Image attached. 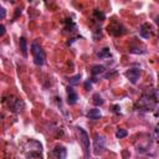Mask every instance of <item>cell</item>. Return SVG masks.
<instances>
[{
  "label": "cell",
  "instance_id": "obj_11",
  "mask_svg": "<svg viewBox=\"0 0 159 159\" xmlns=\"http://www.w3.org/2000/svg\"><path fill=\"white\" fill-rule=\"evenodd\" d=\"M87 117H88V118H91V119H98V118L101 117V111H99L98 108H94V109H91V111L88 112V114H87Z\"/></svg>",
  "mask_w": 159,
  "mask_h": 159
},
{
  "label": "cell",
  "instance_id": "obj_15",
  "mask_svg": "<svg viewBox=\"0 0 159 159\" xmlns=\"http://www.w3.org/2000/svg\"><path fill=\"white\" fill-rule=\"evenodd\" d=\"M93 15H94V17L97 19V20H99V21H103L104 20V14L102 12V11H99V10H94L93 11Z\"/></svg>",
  "mask_w": 159,
  "mask_h": 159
},
{
  "label": "cell",
  "instance_id": "obj_5",
  "mask_svg": "<svg viewBox=\"0 0 159 159\" xmlns=\"http://www.w3.org/2000/svg\"><path fill=\"white\" fill-rule=\"evenodd\" d=\"M125 76L130 81V83H137L139 76H140V70L139 68H129L127 72H125Z\"/></svg>",
  "mask_w": 159,
  "mask_h": 159
},
{
  "label": "cell",
  "instance_id": "obj_12",
  "mask_svg": "<svg viewBox=\"0 0 159 159\" xmlns=\"http://www.w3.org/2000/svg\"><path fill=\"white\" fill-rule=\"evenodd\" d=\"M103 72H104V66H102V65H96V66H93L92 70H91V73H92L93 76H97V75L103 73Z\"/></svg>",
  "mask_w": 159,
  "mask_h": 159
},
{
  "label": "cell",
  "instance_id": "obj_14",
  "mask_svg": "<svg viewBox=\"0 0 159 159\" xmlns=\"http://www.w3.org/2000/svg\"><path fill=\"white\" fill-rule=\"evenodd\" d=\"M93 103H94V106H102L104 103V101L102 99V97L98 93H94L93 94Z\"/></svg>",
  "mask_w": 159,
  "mask_h": 159
},
{
  "label": "cell",
  "instance_id": "obj_7",
  "mask_svg": "<svg viewBox=\"0 0 159 159\" xmlns=\"http://www.w3.org/2000/svg\"><path fill=\"white\" fill-rule=\"evenodd\" d=\"M119 29H123L122 27V25L120 24H118V22H112L109 26H108V31L112 34V35H114V36H118V35H122V32L119 31Z\"/></svg>",
  "mask_w": 159,
  "mask_h": 159
},
{
  "label": "cell",
  "instance_id": "obj_17",
  "mask_svg": "<svg viewBox=\"0 0 159 159\" xmlns=\"http://www.w3.org/2000/svg\"><path fill=\"white\" fill-rule=\"evenodd\" d=\"M127 130L125 129H118L117 132H116V137L117 138H124V137H127Z\"/></svg>",
  "mask_w": 159,
  "mask_h": 159
},
{
  "label": "cell",
  "instance_id": "obj_16",
  "mask_svg": "<svg viewBox=\"0 0 159 159\" xmlns=\"http://www.w3.org/2000/svg\"><path fill=\"white\" fill-rule=\"evenodd\" d=\"M80 80H81V75H76V76H73V77L70 80V84H71V86H76V84L80 82Z\"/></svg>",
  "mask_w": 159,
  "mask_h": 159
},
{
  "label": "cell",
  "instance_id": "obj_6",
  "mask_svg": "<svg viewBox=\"0 0 159 159\" xmlns=\"http://www.w3.org/2000/svg\"><path fill=\"white\" fill-rule=\"evenodd\" d=\"M52 155H53L55 159H65L66 155H67L66 148H65V147H56V148L52 150Z\"/></svg>",
  "mask_w": 159,
  "mask_h": 159
},
{
  "label": "cell",
  "instance_id": "obj_1",
  "mask_svg": "<svg viewBox=\"0 0 159 159\" xmlns=\"http://www.w3.org/2000/svg\"><path fill=\"white\" fill-rule=\"evenodd\" d=\"M155 106H157V97L152 93L143 94L135 103V108H139L140 111H153Z\"/></svg>",
  "mask_w": 159,
  "mask_h": 159
},
{
  "label": "cell",
  "instance_id": "obj_4",
  "mask_svg": "<svg viewBox=\"0 0 159 159\" xmlns=\"http://www.w3.org/2000/svg\"><path fill=\"white\" fill-rule=\"evenodd\" d=\"M104 149V138L99 134H96L94 135V154L98 155L103 152Z\"/></svg>",
  "mask_w": 159,
  "mask_h": 159
},
{
  "label": "cell",
  "instance_id": "obj_13",
  "mask_svg": "<svg viewBox=\"0 0 159 159\" xmlns=\"http://www.w3.org/2000/svg\"><path fill=\"white\" fill-rule=\"evenodd\" d=\"M97 56L99 57V58H107V57H109L111 56V52H109V48H107V47H104V48H102L98 53H97Z\"/></svg>",
  "mask_w": 159,
  "mask_h": 159
},
{
  "label": "cell",
  "instance_id": "obj_20",
  "mask_svg": "<svg viewBox=\"0 0 159 159\" xmlns=\"http://www.w3.org/2000/svg\"><path fill=\"white\" fill-rule=\"evenodd\" d=\"M5 34V26L4 25H0V36H2Z\"/></svg>",
  "mask_w": 159,
  "mask_h": 159
},
{
  "label": "cell",
  "instance_id": "obj_3",
  "mask_svg": "<svg viewBox=\"0 0 159 159\" xmlns=\"http://www.w3.org/2000/svg\"><path fill=\"white\" fill-rule=\"evenodd\" d=\"M77 133H78L80 143H81V145H82V148H83L84 155H86V158H87L88 154H89V137H88L87 132H86L84 129L80 128V127L77 128Z\"/></svg>",
  "mask_w": 159,
  "mask_h": 159
},
{
  "label": "cell",
  "instance_id": "obj_2",
  "mask_svg": "<svg viewBox=\"0 0 159 159\" xmlns=\"http://www.w3.org/2000/svg\"><path fill=\"white\" fill-rule=\"evenodd\" d=\"M31 52H32V57H34L35 65L42 66L43 62H45V52L40 47V45H37L36 42H32L31 43Z\"/></svg>",
  "mask_w": 159,
  "mask_h": 159
},
{
  "label": "cell",
  "instance_id": "obj_8",
  "mask_svg": "<svg viewBox=\"0 0 159 159\" xmlns=\"http://www.w3.org/2000/svg\"><path fill=\"white\" fill-rule=\"evenodd\" d=\"M139 34H140L142 37L149 39V36H150V26H149V24H143V25L140 26Z\"/></svg>",
  "mask_w": 159,
  "mask_h": 159
},
{
  "label": "cell",
  "instance_id": "obj_10",
  "mask_svg": "<svg viewBox=\"0 0 159 159\" xmlns=\"http://www.w3.org/2000/svg\"><path fill=\"white\" fill-rule=\"evenodd\" d=\"M20 50L24 55V57H27V41L25 37H20Z\"/></svg>",
  "mask_w": 159,
  "mask_h": 159
},
{
  "label": "cell",
  "instance_id": "obj_19",
  "mask_svg": "<svg viewBox=\"0 0 159 159\" xmlns=\"http://www.w3.org/2000/svg\"><path fill=\"white\" fill-rule=\"evenodd\" d=\"M91 87H92V84L89 83V81H87V82H84V88L88 91V89H91Z\"/></svg>",
  "mask_w": 159,
  "mask_h": 159
},
{
  "label": "cell",
  "instance_id": "obj_9",
  "mask_svg": "<svg viewBox=\"0 0 159 159\" xmlns=\"http://www.w3.org/2000/svg\"><path fill=\"white\" fill-rule=\"evenodd\" d=\"M77 99H78V96H77V93L72 89V88H70L68 87V97H67V103L68 104H75L76 102H77Z\"/></svg>",
  "mask_w": 159,
  "mask_h": 159
},
{
  "label": "cell",
  "instance_id": "obj_18",
  "mask_svg": "<svg viewBox=\"0 0 159 159\" xmlns=\"http://www.w3.org/2000/svg\"><path fill=\"white\" fill-rule=\"evenodd\" d=\"M5 16H6V10H5L4 7H1V6H0V20H1V19H4Z\"/></svg>",
  "mask_w": 159,
  "mask_h": 159
}]
</instances>
